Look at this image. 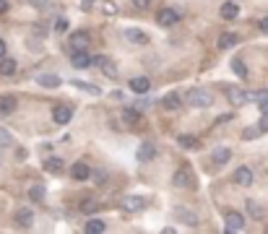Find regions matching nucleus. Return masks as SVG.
I'll use <instances>...</instances> for the list:
<instances>
[{
  "label": "nucleus",
  "mask_w": 268,
  "mask_h": 234,
  "mask_svg": "<svg viewBox=\"0 0 268 234\" xmlns=\"http://www.w3.org/2000/svg\"><path fill=\"white\" fill-rule=\"evenodd\" d=\"M128 86H131L133 94H141V96L151 91V81L146 78V76H135V78H131V81H128Z\"/></svg>",
  "instance_id": "13"
},
{
  "label": "nucleus",
  "mask_w": 268,
  "mask_h": 234,
  "mask_svg": "<svg viewBox=\"0 0 268 234\" xmlns=\"http://www.w3.org/2000/svg\"><path fill=\"white\" fill-rule=\"evenodd\" d=\"M16 107H18L16 96H11V94L0 96V117H5V115H13V112H16Z\"/></svg>",
  "instance_id": "21"
},
{
  "label": "nucleus",
  "mask_w": 268,
  "mask_h": 234,
  "mask_svg": "<svg viewBox=\"0 0 268 234\" xmlns=\"http://www.w3.org/2000/svg\"><path fill=\"white\" fill-rule=\"evenodd\" d=\"M16 70H18V65H16L13 58H3V60H0V76H13Z\"/></svg>",
  "instance_id": "27"
},
{
  "label": "nucleus",
  "mask_w": 268,
  "mask_h": 234,
  "mask_svg": "<svg viewBox=\"0 0 268 234\" xmlns=\"http://www.w3.org/2000/svg\"><path fill=\"white\" fill-rule=\"evenodd\" d=\"M97 211H101V203L97 201V198H86V201H81V213L91 216V213H97Z\"/></svg>",
  "instance_id": "24"
},
{
  "label": "nucleus",
  "mask_w": 268,
  "mask_h": 234,
  "mask_svg": "<svg viewBox=\"0 0 268 234\" xmlns=\"http://www.w3.org/2000/svg\"><path fill=\"white\" fill-rule=\"evenodd\" d=\"M55 29H58V31H68V19H58Z\"/></svg>",
  "instance_id": "39"
},
{
  "label": "nucleus",
  "mask_w": 268,
  "mask_h": 234,
  "mask_svg": "<svg viewBox=\"0 0 268 234\" xmlns=\"http://www.w3.org/2000/svg\"><path fill=\"white\" fill-rule=\"evenodd\" d=\"M36 84L44 86V88H58L63 81H60V76H55V73H39L36 76Z\"/></svg>",
  "instance_id": "22"
},
{
  "label": "nucleus",
  "mask_w": 268,
  "mask_h": 234,
  "mask_svg": "<svg viewBox=\"0 0 268 234\" xmlns=\"http://www.w3.org/2000/svg\"><path fill=\"white\" fill-rule=\"evenodd\" d=\"M242 229H245V216L237 213V211H229L227 219H224V232L234 234V232H242Z\"/></svg>",
  "instance_id": "4"
},
{
  "label": "nucleus",
  "mask_w": 268,
  "mask_h": 234,
  "mask_svg": "<svg viewBox=\"0 0 268 234\" xmlns=\"http://www.w3.org/2000/svg\"><path fill=\"white\" fill-rule=\"evenodd\" d=\"M177 21H180V11H177V8H162V11L156 13V24L167 26V29H169V26H174Z\"/></svg>",
  "instance_id": "6"
},
{
  "label": "nucleus",
  "mask_w": 268,
  "mask_h": 234,
  "mask_svg": "<svg viewBox=\"0 0 268 234\" xmlns=\"http://www.w3.org/2000/svg\"><path fill=\"white\" fill-rule=\"evenodd\" d=\"M177 143H180L182 148H190V151H193V148H201V146H203V143H201L196 136H188V133H182V136H177Z\"/></svg>",
  "instance_id": "25"
},
{
  "label": "nucleus",
  "mask_w": 268,
  "mask_h": 234,
  "mask_svg": "<svg viewBox=\"0 0 268 234\" xmlns=\"http://www.w3.org/2000/svg\"><path fill=\"white\" fill-rule=\"evenodd\" d=\"M84 229H86L89 234H101V232H104V229H107V224H104V221H101V219H89Z\"/></svg>",
  "instance_id": "28"
},
{
  "label": "nucleus",
  "mask_w": 268,
  "mask_h": 234,
  "mask_svg": "<svg viewBox=\"0 0 268 234\" xmlns=\"http://www.w3.org/2000/svg\"><path fill=\"white\" fill-rule=\"evenodd\" d=\"M133 5L138 8V11H146V8L151 5V0H133Z\"/></svg>",
  "instance_id": "38"
},
{
  "label": "nucleus",
  "mask_w": 268,
  "mask_h": 234,
  "mask_svg": "<svg viewBox=\"0 0 268 234\" xmlns=\"http://www.w3.org/2000/svg\"><path fill=\"white\" fill-rule=\"evenodd\" d=\"M89 44H91L89 31H73V34H68V47L70 50H89Z\"/></svg>",
  "instance_id": "8"
},
{
  "label": "nucleus",
  "mask_w": 268,
  "mask_h": 234,
  "mask_svg": "<svg viewBox=\"0 0 268 234\" xmlns=\"http://www.w3.org/2000/svg\"><path fill=\"white\" fill-rule=\"evenodd\" d=\"M70 177L76 179V182H84V179L91 177V167L86 161H76V164H70Z\"/></svg>",
  "instance_id": "15"
},
{
  "label": "nucleus",
  "mask_w": 268,
  "mask_h": 234,
  "mask_svg": "<svg viewBox=\"0 0 268 234\" xmlns=\"http://www.w3.org/2000/svg\"><path fill=\"white\" fill-rule=\"evenodd\" d=\"M162 104H164V110H180V107H182V96L172 91V94H167L162 99Z\"/></svg>",
  "instance_id": "26"
},
{
  "label": "nucleus",
  "mask_w": 268,
  "mask_h": 234,
  "mask_svg": "<svg viewBox=\"0 0 268 234\" xmlns=\"http://www.w3.org/2000/svg\"><path fill=\"white\" fill-rule=\"evenodd\" d=\"M5 52H8V47H5V39H0V60L5 58Z\"/></svg>",
  "instance_id": "41"
},
{
  "label": "nucleus",
  "mask_w": 268,
  "mask_h": 234,
  "mask_svg": "<svg viewBox=\"0 0 268 234\" xmlns=\"http://www.w3.org/2000/svg\"><path fill=\"white\" fill-rule=\"evenodd\" d=\"M94 65H99L101 68V73H104L107 78H117V65H115V62L112 60H107V58H94Z\"/></svg>",
  "instance_id": "18"
},
{
  "label": "nucleus",
  "mask_w": 268,
  "mask_h": 234,
  "mask_svg": "<svg viewBox=\"0 0 268 234\" xmlns=\"http://www.w3.org/2000/svg\"><path fill=\"white\" fill-rule=\"evenodd\" d=\"M13 221H16V227H21V229H29L32 224H34V211L32 208H18L16 213H13Z\"/></svg>",
  "instance_id": "11"
},
{
  "label": "nucleus",
  "mask_w": 268,
  "mask_h": 234,
  "mask_svg": "<svg viewBox=\"0 0 268 234\" xmlns=\"http://www.w3.org/2000/svg\"><path fill=\"white\" fill-rule=\"evenodd\" d=\"M261 133H263L261 128H245V130H242V138H245V141H253V138L261 136Z\"/></svg>",
  "instance_id": "36"
},
{
  "label": "nucleus",
  "mask_w": 268,
  "mask_h": 234,
  "mask_svg": "<svg viewBox=\"0 0 268 234\" xmlns=\"http://www.w3.org/2000/svg\"><path fill=\"white\" fill-rule=\"evenodd\" d=\"M253 102L261 107V110H266V107H268V88H261V91H255V94H253Z\"/></svg>",
  "instance_id": "33"
},
{
  "label": "nucleus",
  "mask_w": 268,
  "mask_h": 234,
  "mask_svg": "<svg viewBox=\"0 0 268 234\" xmlns=\"http://www.w3.org/2000/svg\"><path fill=\"white\" fill-rule=\"evenodd\" d=\"M258 26H261L263 34H268V19H261V24H258Z\"/></svg>",
  "instance_id": "43"
},
{
  "label": "nucleus",
  "mask_w": 268,
  "mask_h": 234,
  "mask_svg": "<svg viewBox=\"0 0 268 234\" xmlns=\"http://www.w3.org/2000/svg\"><path fill=\"white\" fill-rule=\"evenodd\" d=\"M227 99H229V104H232V107H242L247 102H253V94H247L245 88H232Z\"/></svg>",
  "instance_id": "16"
},
{
  "label": "nucleus",
  "mask_w": 268,
  "mask_h": 234,
  "mask_svg": "<svg viewBox=\"0 0 268 234\" xmlns=\"http://www.w3.org/2000/svg\"><path fill=\"white\" fill-rule=\"evenodd\" d=\"M258 128H261L263 133H268V107H266V110H261V120H258Z\"/></svg>",
  "instance_id": "37"
},
{
  "label": "nucleus",
  "mask_w": 268,
  "mask_h": 234,
  "mask_svg": "<svg viewBox=\"0 0 268 234\" xmlns=\"http://www.w3.org/2000/svg\"><path fill=\"white\" fill-rule=\"evenodd\" d=\"M70 86L81 88V91H89L91 96H99V94H101V88H99V86H94V84H84V81H70Z\"/></svg>",
  "instance_id": "29"
},
{
  "label": "nucleus",
  "mask_w": 268,
  "mask_h": 234,
  "mask_svg": "<svg viewBox=\"0 0 268 234\" xmlns=\"http://www.w3.org/2000/svg\"><path fill=\"white\" fill-rule=\"evenodd\" d=\"M104 177H107V172H104V169H99L97 177H94V182H97V185H101V182H104Z\"/></svg>",
  "instance_id": "40"
},
{
  "label": "nucleus",
  "mask_w": 268,
  "mask_h": 234,
  "mask_svg": "<svg viewBox=\"0 0 268 234\" xmlns=\"http://www.w3.org/2000/svg\"><path fill=\"white\" fill-rule=\"evenodd\" d=\"M211 159H214V164H227L229 159H232V151H229L227 146H219V148H214V154H211Z\"/></svg>",
  "instance_id": "23"
},
{
  "label": "nucleus",
  "mask_w": 268,
  "mask_h": 234,
  "mask_svg": "<svg viewBox=\"0 0 268 234\" xmlns=\"http://www.w3.org/2000/svg\"><path fill=\"white\" fill-rule=\"evenodd\" d=\"M70 65L84 70V68H91V65H94V58L89 55V50H73V52H70Z\"/></svg>",
  "instance_id": "5"
},
{
  "label": "nucleus",
  "mask_w": 268,
  "mask_h": 234,
  "mask_svg": "<svg viewBox=\"0 0 268 234\" xmlns=\"http://www.w3.org/2000/svg\"><path fill=\"white\" fill-rule=\"evenodd\" d=\"M143 208H146V198H141V195H128V198H123V211L135 213V211H143Z\"/></svg>",
  "instance_id": "14"
},
{
  "label": "nucleus",
  "mask_w": 268,
  "mask_h": 234,
  "mask_svg": "<svg viewBox=\"0 0 268 234\" xmlns=\"http://www.w3.org/2000/svg\"><path fill=\"white\" fill-rule=\"evenodd\" d=\"M232 179H234V185H239V187H250L255 182V175H253L250 167H237Z\"/></svg>",
  "instance_id": "7"
},
{
  "label": "nucleus",
  "mask_w": 268,
  "mask_h": 234,
  "mask_svg": "<svg viewBox=\"0 0 268 234\" xmlns=\"http://www.w3.org/2000/svg\"><path fill=\"white\" fill-rule=\"evenodd\" d=\"M42 169L47 175H63V172H66V161H63L60 156H47L42 161Z\"/></svg>",
  "instance_id": "10"
},
{
  "label": "nucleus",
  "mask_w": 268,
  "mask_h": 234,
  "mask_svg": "<svg viewBox=\"0 0 268 234\" xmlns=\"http://www.w3.org/2000/svg\"><path fill=\"white\" fill-rule=\"evenodd\" d=\"M185 102L190 107H196V110H206V107L214 104V94L206 91V88H190V91L185 94Z\"/></svg>",
  "instance_id": "1"
},
{
  "label": "nucleus",
  "mask_w": 268,
  "mask_h": 234,
  "mask_svg": "<svg viewBox=\"0 0 268 234\" xmlns=\"http://www.w3.org/2000/svg\"><path fill=\"white\" fill-rule=\"evenodd\" d=\"M16 159H18V161H24V159H26V151H24V148H18V151H16Z\"/></svg>",
  "instance_id": "44"
},
{
  "label": "nucleus",
  "mask_w": 268,
  "mask_h": 234,
  "mask_svg": "<svg viewBox=\"0 0 268 234\" xmlns=\"http://www.w3.org/2000/svg\"><path fill=\"white\" fill-rule=\"evenodd\" d=\"M138 117H141V110H135V107H128V110L123 112V120H125L128 125H135Z\"/></svg>",
  "instance_id": "31"
},
{
  "label": "nucleus",
  "mask_w": 268,
  "mask_h": 234,
  "mask_svg": "<svg viewBox=\"0 0 268 234\" xmlns=\"http://www.w3.org/2000/svg\"><path fill=\"white\" fill-rule=\"evenodd\" d=\"M237 44H239V37H237V34H234V31H224V34L219 37L216 47H219V50H232V47H237Z\"/></svg>",
  "instance_id": "20"
},
{
  "label": "nucleus",
  "mask_w": 268,
  "mask_h": 234,
  "mask_svg": "<svg viewBox=\"0 0 268 234\" xmlns=\"http://www.w3.org/2000/svg\"><path fill=\"white\" fill-rule=\"evenodd\" d=\"M172 216H174V219H180L185 227H198V213L190 211V208H185V205H174Z\"/></svg>",
  "instance_id": "3"
},
{
  "label": "nucleus",
  "mask_w": 268,
  "mask_h": 234,
  "mask_svg": "<svg viewBox=\"0 0 268 234\" xmlns=\"http://www.w3.org/2000/svg\"><path fill=\"white\" fill-rule=\"evenodd\" d=\"M29 198H32V203H42L44 201V187L42 185H32L29 187Z\"/></svg>",
  "instance_id": "32"
},
{
  "label": "nucleus",
  "mask_w": 268,
  "mask_h": 234,
  "mask_svg": "<svg viewBox=\"0 0 268 234\" xmlns=\"http://www.w3.org/2000/svg\"><path fill=\"white\" fill-rule=\"evenodd\" d=\"M52 120L58 122V125H68L73 120V110L68 104H58V107H52Z\"/></svg>",
  "instance_id": "12"
},
{
  "label": "nucleus",
  "mask_w": 268,
  "mask_h": 234,
  "mask_svg": "<svg viewBox=\"0 0 268 234\" xmlns=\"http://www.w3.org/2000/svg\"><path fill=\"white\" fill-rule=\"evenodd\" d=\"M29 3H32V5H39V8H42V5H47V0H29Z\"/></svg>",
  "instance_id": "46"
},
{
  "label": "nucleus",
  "mask_w": 268,
  "mask_h": 234,
  "mask_svg": "<svg viewBox=\"0 0 268 234\" xmlns=\"http://www.w3.org/2000/svg\"><path fill=\"white\" fill-rule=\"evenodd\" d=\"M219 13H221V19H224V21H234L237 16H239V5H237V0H227V3H221Z\"/></svg>",
  "instance_id": "17"
},
{
  "label": "nucleus",
  "mask_w": 268,
  "mask_h": 234,
  "mask_svg": "<svg viewBox=\"0 0 268 234\" xmlns=\"http://www.w3.org/2000/svg\"><path fill=\"white\" fill-rule=\"evenodd\" d=\"M8 11V0H0V13H5Z\"/></svg>",
  "instance_id": "47"
},
{
  "label": "nucleus",
  "mask_w": 268,
  "mask_h": 234,
  "mask_svg": "<svg viewBox=\"0 0 268 234\" xmlns=\"http://www.w3.org/2000/svg\"><path fill=\"white\" fill-rule=\"evenodd\" d=\"M135 156H138V161H151V159L156 156V146H154L151 141H143L141 146H138Z\"/></svg>",
  "instance_id": "19"
},
{
  "label": "nucleus",
  "mask_w": 268,
  "mask_h": 234,
  "mask_svg": "<svg viewBox=\"0 0 268 234\" xmlns=\"http://www.w3.org/2000/svg\"><path fill=\"white\" fill-rule=\"evenodd\" d=\"M123 37L131 42V44H149V42H151L149 31L138 29V26H131V29H125V31H123Z\"/></svg>",
  "instance_id": "9"
},
{
  "label": "nucleus",
  "mask_w": 268,
  "mask_h": 234,
  "mask_svg": "<svg viewBox=\"0 0 268 234\" xmlns=\"http://www.w3.org/2000/svg\"><path fill=\"white\" fill-rule=\"evenodd\" d=\"M229 65H232V70H234V76H239V78H247V65L239 58H232V62H229Z\"/></svg>",
  "instance_id": "30"
},
{
  "label": "nucleus",
  "mask_w": 268,
  "mask_h": 234,
  "mask_svg": "<svg viewBox=\"0 0 268 234\" xmlns=\"http://www.w3.org/2000/svg\"><path fill=\"white\" fill-rule=\"evenodd\" d=\"M104 13L112 16V13H115V5H112V3H104Z\"/></svg>",
  "instance_id": "42"
},
{
  "label": "nucleus",
  "mask_w": 268,
  "mask_h": 234,
  "mask_svg": "<svg viewBox=\"0 0 268 234\" xmlns=\"http://www.w3.org/2000/svg\"><path fill=\"white\" fill-rule=\"evenodd\" d=\"M247 213H250V216H255V219H263V216H266L263 205H258L255 201H247Z\"/></svg>",
  "instance_id": "34"
},
{
  "label": "nucleus",
  "mask_w": 268,
  "mask_h": 234,
  "mask_svg": "<svg viewBox=\"0 0 268 234\" xmlns=\"http://www.w3.org/2000/svg\"><path fill=\"white\" fill-rule=\"evenodd\" d=\"M8 146H13V136L5 128H0V148H8Z\"/></svg>",
  "instance_id": "35"
},
{
  "label": "nucleus",
  "mask_w": 268,
  "mask_h": 234,
  "mask_svg": "<svg viewBox=\"0 0 268 234\" xmlns=\"http://www.w3.org/2000/svg\"><path fill=\"white\" fill-rule=\"evenodd\" d=\"M91 5H94V0H81V8H86V11H89Z\"/></svg>",
  "instance_id": "45"
},
{
  "label": "nucleus",
  "mask_w": 268,
  "mask_h": 234,
  "mask_svg": "<svg viewBox=\"0 0 268 234\" xmlns=\"http://www.w3.org/2000/svg\"><path fill=\"white\" fill-rule=\"evenodd\" d=\"M172 185L174 187H182V190H190V187H196V175H193L190 167H180L177 172L172 175Z\"/></svg>",
  "instance_id": "2"
}]
</instances>
